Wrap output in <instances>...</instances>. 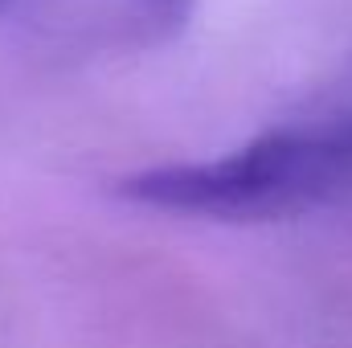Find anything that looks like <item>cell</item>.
<instances>
[{
	"mask_svg": "<svg viewBox=\"0 0 352 348\" xmlns=\"http://www.w3.org/2000/svg\"><path fill=\"white\" fill-rule=\"evenodd\" d=\"M352 193V115L274 127L246 148L123 180V197L217 221H270Z\"/></svg>",
	"mask_w": 352,
	"mask_h": 348,
	"instance_id": "6da1fadb",
	"label": "cell"
}]
</instances>
